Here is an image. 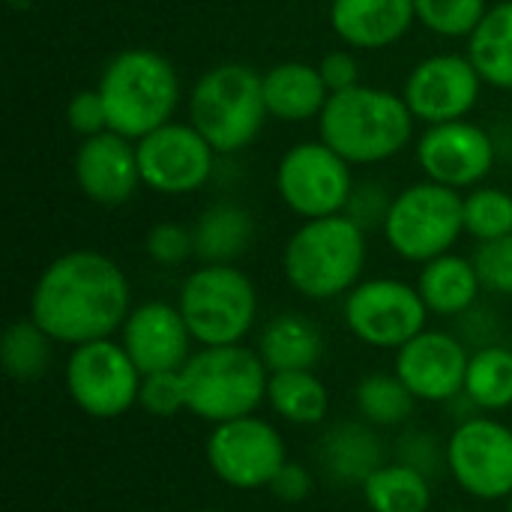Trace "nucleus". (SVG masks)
Instances as JSON below:
<instances>
[{
	"label": "nucleus",
	"instance_id": "nucleus-1",
	"mask_svg": "<svg viewBox=\"0 0 512 512\" xmlns=\"http://www.w3.org/2000/svg\"><path fill=\"white\" fill-rule=\"evenodd\" d=\"M129 282L120 264L93 249L54 258L33 285L30 318L60 345L111 339L129 318Z\"/></svg>",
	"mask_w": 512,
	"mask_h": 512
},
{
	"label": "nucleus",
	"instance_id": "nucleus-2",
	"mask_svg": "<svg viewBox=\"0 0 512 512\" xmlns=\"http://www.w3.org/2000/svg\"><path fill=\"white\" fill-rule=\"evenodd\" d=\"M414 120L402 93L357 84L330 96L318 117V138L351 165H378L411 144Z\"/></svg>",
	"mask_w": 512,
	"mask_h": 512
},
{
	"label": "nucleus",
	"instance_id": "nucleus-3",
	"mask_svg": "<svg viewBox=\"0 0 512 512\" xmlns=\"http://www.w3.org/2000/svg\"><path fill=\"white\" fill-rule=\"evenodd\" d=\"M96 87L108 111V129L132 141L171 123L180 105L177 69L153 48H126L114 54Z\"/></svg>",
	"mask_w": 512,
	"mask_h": 512
},
{
	"label": "nucleus",
	"instance_id": "nucleus-4",
	"mask_svg": "<svg viewBox=\"0 0 512 512\" xmlns=\"http://www.w3.org/2000/svg\"><path fill=\"white\" fill-rule=\"evenodd\" d=\"M285 279L291 288L309 300H333L360 285L366 267V231L339 216L306 219L282 255Z\"/></svg>",
	"mask_w": 512,
	"mask_h": 512
},
{
	"label": "nucleus",
	"instance_id": "nucleus-5",
	"mask_svg": "<svg viewBox=\"0 0 512 512\" xmlns=\"http://www.w3.org/2000/svg\"><path fill=\"white\" fill-rule=\"evenodd\" d=\"M264 75L246 63H219L207 69L189 96V123L219 153L246 150L267 123Z\"/></svg>",
	"mask_w": 512,
	"mask_h": 512
},
{
	"label": "nucleus",
	"instance_id": "nucleus-6",
	"mask_svg": "<svg viewBox=\"0 0 512 512\" xmlns=\"http://www.w3.org/2000/svg\"><path fill=\"white\" fill-rule=\"evenodd\" d=\"M180 372L186 384V411L213 426L249 417L267 399L270 369L258 351L243 345L201 348Z\"/></svg>",
	"mask_w": 512,
	"mask_h": 512
},
{
	"label": "nucleus",
	"instance_id": "nucleus-7",
	"mask_svg": "<svg viewBox=\"0 0 512 512\" xmlns=\"http://www.w3.org/2000/svg\"><path fill=\"white\" fill-rule=\"evenodd\" d=\"M177 306L201 348L240 345L258 318L255 285L234 264H201L192 270L180 288Z\"/></svg>",
	"mask_w": 512,
	"mask_h": 512
},
{
	"label": "nucleus",
	"instance_id": "nucleus-8",
	"mask_svg": "<svg viewBox=\"0 0 512 512\" xmlns=\"http://www.w3.org/2000/svg\"><path fill=\"white\" fill-rule=\"evenodd\" d=\"M465 198L441 183L423 180L402 189L384 222L390 249L414 264L447 255L465 234Z\"/></svg>",
	"mask_w": 512,
	"mask_h": 512
},
{
	"label": "nucleus",
	"instance_id": "nucleus-9",
	"mask_svg": "<svg viewBox=\"0 0 512 512\" xmlns=\"http://www.w3.org/2000/svg\"><path fill=\"white\" fill-rule=\"evenodd\" d=\"M276 192L282 204L303 219L339 216L354 192L351 162L321 138L300 141L276 165Z\"/></svg>",
	"mask_w": 512,
	"mask_h": 512
},
{
	"label": "nucleus",
	"instance_id": "nucleus-10",
	"mask_svg": "<svg viewBox=\"0 0 512 512\" xmlns=\"http://www.w3.org/2000/svg\"><path fill=\"white\" fill-rule=\"evenodd\" d=\"M141 372L114 339H96L72 348L66 363V390L93 420H114L138 405Z\"/></svg>",
	"mask_w": 512,
	"mask_h": 512
},
{
	"label": "nucleus",
	"instance_id": "nucleus-11",
	"mask_svg": "<svg viewBox=\"0 0 512 512\" xmlns=\"http://www.w3.org/2000/svg\"><path fill=\"white\" fill-rule=\"evenodd\" d=\"M429 309L417 291L402 279H366L345 297L348 330L372 348H402L426 330Z\"/></svg>",
	"mask_w": 512,
	"mask_h": 512
},
{
	"label": "nucleus",
	"instance_id": "nucleus-12",
	"mask_svg": "<svg viewBox=\"0 0 512 512\" xmlns=\"http://www.w3.org/2000/svg\"><path fill=\"white\" fill-rule=\"evenodd\" d=\"M288 462L285 441L267 420L249 414L213 426L207 438V465L231 489L255 492L270 486Z\"/></svg>",
	"mask_w": 512,
	"mask_h": 512
},
{
	"label": "nucleus",
	"instance_id": "nucleus-13",
	"mask_svg": "<svg viewBox=\"0 0 512 512\" xmlns=\"http://www.w3.org/2000/svg\"><path fill=\"white\" fill-rule=\"evenodd\" d=\"M444 462L477 501H504L512 495V429L498 420H462L444 447Z\"/></svg>",
	"mask_w": 512,
	"mask_h": 512
},
{
	"label": "nucleus",
	"instance_id": "nucleus-14",
	"mask_svg": "<svg viewBox=\"0 0 512 512\" xmlns=\"http://www.w3.org/2000/svg\"><path fill=\"white\" fill-rule=\"evenodd\" d=\"M138 168L147 189L159 195H189L207 186L216 168V150L192 123H165L135 141Z\"/></svg>",
	"mask_w": 512,
	"mask_h": 512
},
{
	"label": "nucleus",
	"instance_id": "nucleus-15",
	"mask_svg": "<svg viewBox=\"0 0 512 512\" xmlns=\"http://www.w3.org/2000/svg\"><path fill=\"white\" fill-rule=\"evenodd\" d=\"M483 78L468 54H432L420 60L402 87V96L417 120L426 126L465 120L480 102Z\"/></svg>",
	"mask_w": 512,
	"mask_h": 512
},
{
	"label": "nucleus",
	"instance_id": "nucleus-16",
	"mask_svg": "<svg viewBox=\"0 0 512 512\" xmlns=\"http://www.w3.org/2000/svg\"><path fill=\"white\" fill-rule=\"evenodd\" d=\"M417 165L432 183L456 192L477 189L495 168V141L471 120L438 123L420 135Z\"/></svg>",
	"mask_w": 512,
	"mask_h": 512
},
{
	"label": "nucleus",
	"instance_id": "nucleus-17",
	"mask_svg": "<svg viewBox=\"0 0 512 512\" xmlns=\"http://www.w3.org/2000/svg\"><path fill=\"white\" fill-rule=\"evenodd\" d=\"M471 354L444 330H423L396 351V375L417 402H453L465 393Z\"/></svg>",
	"mask_w": 512,
	"mask_h": 512
},
{
	"label": "nucleus",
	"instance_id": "nucleus-18",
	"mask_svg": "<svg viewBox=\"0 0 512 512\" xmlns=\"http://www.w3.org/2000/svg\"><path fill=\"white\" fill-rule=\"evenodd\" d=\"M192 342L195 339L180 306H171L165 300L135 306L120 330V345L126 348L141 375L180 372L195 354Z\"/></svg>",
	"mask_w": 512,
	"mask_h": 512
},
{
	"label": "nucleus",
	"instance_id": "nucleus-19",
	"mask_svg": "<svg viewBox=\"0 0 512 512\" xmlns=\"http://www.w3.org/2000/svg\"><path fill=\"white\" fill-rule=\"evenodd\" d=\"M72 174L84 198L102 207L126 204L144 183L135 141L111 129L81 138L72 159Z\"/></svg>",
	"mask_w": 512,
	"mask_h": 512
},
{
	"label": "nucleus",
	"instance_id": "nucleus-20",
	"mask_svg": "<svg viewBox=\"0 0 512 512\" xmlns=\"http://www.w3.org/2000/svg\"><path fill=\"white\" fill-rule=\"evenodd\" d=\"M417 21L414 0H333V33L351 48H390Z\"/></svg>",
	"mask_w": 512,
	"mask_h": 512
},
{
	"label": "nucleus",
	"instance_id": "nucleus-21",
	"mask_svg": "<svg viewBox=\"0 0 512 512\" xmlns=\"http://www.w3.org/2000/svg\"><path fill=\"white\" fill-rule=\"evenodd\" d=\"M330 90L321 69L303 60H285L264 72V102L267 114L282 123L318 120L330 102Z\"/></svg>",
	"mask_w": 512,
	"mask_h": 512
},
{
	"label": "nucleus",
	"instance_id": "nucleus-22",
	"mask_svg": "<svg viewBox=\"0 0 512 512\" xmlns=\"http://www.w3.org/2000/svg\"><path fill=\"white\" fill-rule=\"evenodd\" d=\"M255 351L270 372L315 369L324 357V336L306 315L282 312L264 324Z\"/></svg>",
	"mask_w": 512,
	"mask_h": 512
},
{
	"label": "nucleus",
	"instance_id": "nucleus-23",
	"mask_svg": "<svg viewBox=\"0 0 512 512\" xmlns=\"http://www.w3.org/2000/svg\"><path fill=\"white\" fill-rule=\"evenodd\" d=\"M480 288H483V282L474 267V258H462L453 252L423 264L420 279H417V291H420L426 309L441 318L468 312L477 303Z\"/></svg>",
	"mask_w": 512,
	"mask_h": 512
},
{
	"label": "nucleus",
	"instance_id": "nucleus-24",
	"mask_svg": "<svg viewBox=\"0 0 512 512\" xmlns=\"http://www.w3.org/2000/svg\"><path fill=\"white\" fill-rule=\"evenodd\" d=\"M195 237V258L204 264H234L255 237V222L246 207L219 201L201 213V219L192 228Z\"/></svg>",
	"mask_w": 512,
	"mask_h": 512
},
{
	"label": "nucleus",
	"instance_id": "nucleus-25",
	"mask_svg": "<svg viewBox=\"0 0 512 512\" xmlns=\"http://www.w3.org/2000/svg\"><path fill=\"white\" fill-rule=\"evenodd\" d=\"M321 462L336 483L363 486L384 465V447L369 426L342 423L324 438Z\"/></svg>",
	"mask_w": 512,
	"mask_h": 512
},
{
	"label": "nucleus",
	"instance_id": "nucleus-26",
	"mask_svg": "<svg viewBox=\"0 0 512 512\" xmlns=\"http://www.w3.org/2000/svg\"><path fill=\"white\" fill-rule=\"evenodd\" d=\"M468 60L483 84L512 90V0L489 6L477 30L468 36Z\"/></svg>",
	"mask_w": 512,
	"mask_h": 512
},
{
	"label": "nucleus",
	"instance_id": "nucleus-27",
	"mask_svg": "<svg viewBox=\"0 0 512 512\" xmlns=\"http://www.w3.org/2000/svg\"><path fill=\"white\" fill-rule=\"evenodd\" d=\"M267 402L291 426H315L330 411V393L312 369L270 372Z\"/></svg>",
	"mask_w": 512,
	"mask_h": 512
},
{
	"label": "nucleus",
	"instance_id": "nucleus-28",
	"mask_svg": "<svg viewBox=\"0 0 512 512\" xmlns=\"http://www.w3.org/2000/svg\"><path fill=\"white\" fill-rule=\"evenodd\" d=\"M363 501L372 512H429L432 486L429 477L405 462L381 465L363 483Z\"/></svg>",
	"mask_w": 512,
	"mask_h": 512
},
{
	"label": "nucleus",
	"instance_id": "nucleus-29",
	"mask_svg": "<svg viewBox=\"0 0 512 512\" xmlns=\"http://www.w3.org/2000/svg\"><path fill=\"white\" fill-rule=\"evenodd\" d=\"M465 396L480 411L512 408V351L504 345H489L471 354L465 375Z\"/></svg>",
	"mask_w": 512,
	"mask_h": 512
},
{
	"label": "nucleus",
	"instance_id": "nucleus-30",
	"mask_svg": "<svg viewBox=\"0 0 512 512\" xmlns=\"http://www.w3.org/2000/svg\"><path fill=\"white\" fill-rule=\"evenodd\" d=\"M54 339L33 321H15L0 339V363L6 375L18 384H33L48 372Z\"/></svg>",
	"mask_w": 512,
	"mask_h": 512
},
{
	"label": "nucleus",
	"instance_id": "nucleus-31",
	"mask_svg": "<svg viewBox=\"0 0 512 512\" xmlns=\"http://www.w3.org/2000/svg\"><path fill=\"white\" fill-rule=\"evenodd\" d=\"M354 402H357L360 417L369 426H399L411 417L417 399L396 372L393 375L375 372L357 384Z\"/></svg>",
	"mask_w": 512,
	"mask_h": 512
},
{
	"label": "nucleus",
	"instance_id": "nucleus-32",
	"mask_svg": "<svg viewBox=\"0 0 512 512\" xmlns=\"http://www.w3.org/2000/svg\"><path fill=\"white\" fill-rule=\"evenodd\" d=\"M465 234L474 240H498L512 234V195L498 186H477L465 195Z\"/></svg>",
	"mask_w": 512,
	"mask_h": 512
},
{
	"label": "nucleus",
	"instance_id": "nucleus-33",
	"mask_svg": "<svg viewBox=\"0 0 512 512\" xmlns=\"http://www.w3.org/2000/svg\"><path fill=\"white\" fill-rule=\"evenodd\" d=\"M417 21L444 39H468L483 15L489 12L486 0H414Z\"/></svg>",
	"mask_w": 512,
	"mask_h": 512
},
{
	"label": "nucleus",
	"instance_id": "nucleus-34",
	"mask_svg": "<svg viewBox=\"0 0 512 512\" xmlns=\"http://www.w3.org/2000/svg\"><path fill=\"white\" fill-rule=\"evenodd\" d=\"M138 405L150 414V417H177L180 411H186V384H183V372H153L141 378V393H138Z\"/></svg>",
	"mask_w": 512,
	"mask_h": 512
},
{
	"label": "nucleus",
	"instance_id": "nucleus-35",
	"mask_svg": "<svg viewBox=\"0 0 512 512\" xmlns=\"http://www.w3.org/2000/svg\"><path fill=\"white\" fill-rule=\"evenodd\" d=\"M144 249H147V255L156 264H162V267H180V264H186L195 255V237H192V228H186V225L159 222V225H153L147 231Z\"/></svg>",
	"mask_w": 512,
	"mask_h": 512
},
{
	"label": "nucleus",
	"instance_id": "nucleus-36",
	"mask_svg": "<svg viewBox=\"0 0 512 512\" xmlns=\"http://www.w3.org/2000/svg\"><path fill=\"white\" fill-rule=\"evenodd\" d=\"M474 267L483 288L512 297V234L480 243L474 252Z\"/></svg>",
	"mask_w": 512,
	"mask_h": 512
},
{
	"label": "nucleus",
	"instance_id": "nucleus-37",
	"mask_svg": "<svg viewBox=\"0 0 512 512\" xmlns=\"http://www.w3.org/2000/svg\"><path fill=\"white\" fill-rule=\"evenodd\" d=\"M393 198L396 195H390V189L381 180H360V183H354V192L348 198L345 216L354 219L363 231L378 228V225L384 228L387 213L393 207Z\"/></svg>",
	"mask_w": 512,
	"mask_h": 512
},
{
	"label": "nucleus",
	"instance_id": "nucleus-38",
	"mask_svg": "<svg viewBox=\"0 0 512 512\" xmlns=\"http://www.w3.org/2000/svg\"><path fill=\"white\" fill-rule=\"evenodd\" d=\"M66 123L81 138H90V135H99V132L108 129V111H105V102H102L99 87L78 90L69 99V105H66Z\"/></svg>",
	"mask_w": 512,
	"mask_h": 512
},
{
	"label": "nucleus",
	"instance_id": "nucleus-39",
	"mask_svg": "<svg viewBox=\"0 0 512 512\" xmlns=\"http://www.w3.org/2000/svg\"><path fill=\"white\" fill-rule=\"evenodd\" d=\"M270 495L282 504H300L312 495V474L300 462H285L279 474L270 480Z\"/></svg>",
	"mask_w": 512,
	"mask_h": 512
},
{
	"label": "nucleus",
	"instance_id": "nucleus-40",
	"mask_svg": "<svg viewBox=\"0 0 512 512\" xmlns=\"http://www.w3.org/2000/svg\"><path fill=\"white\" fill-rule=\"evenodd\" d=\"M318 69H321V78H324L330 93H342V90H351V87L363 84L360 81V63H357V57L351 51L339 48V51L324 54Z\"/></svg>",
	"mask_w": 512,
	"mask_h": 512
},
{
	"label": "nucleus",
	"instance_id": "nucleus-41",
	"mask_svg": "<svg viewBox=\"0 0 512 512\" xmlns=\"http://www.w3.org/2000/svg\"><path fill=\"white\" fill-rule=\"evenodd\" d=\"M507 512H512V495H510V498H507Z\"/></svg>",
	"mask_w": 512,
	"mask_h": 512
},
{
	"label": "nucleus",
	"instance_id": "nucleus-42",
	"mask_svg": "<svg viewBox=\"0 0 512 512\" xmlns=\"http://www.w3.org/2000/svg\"><path fill=\"white\" fill-rule=\"evenodd\" d=\"M198 512H225V510H198Z\"/></svg>",
	"mask_w": 512,
	"mask_h": 512
},
{
	"label": "nucleus",
	"instance_id": "nucleus-43",
	"mask_svg": "<svg viewBox=\"0 0 512 512\" xmlns=\"http://www.w3.org/2000/svg\"><path fill=\"white\" fill-rule=\"evenodd\" d=\"M453 512H471V510H453Z\"/></svg>",
	"mask_w": 512,
	"mask_h": 512
},
{
	"label": "nucleus",
	"instance_id": "nucleus-44",
	"mask_svg": "<svg viewBox=\"0 0 512 512\" xmlns=\"http://www.w3.org/2000/svg\"><path fill=\"white\" fill-rule=\"evenodd\" d=\"M510 411H512V408H510Z\"/></svg>",
	"mask_w": 512,
	"mask_h": 512
}]
</instances>
